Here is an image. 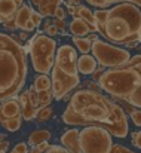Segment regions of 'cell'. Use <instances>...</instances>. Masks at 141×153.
<instances>
[{
  "instance_id": "6da1fadb",
  "label": "cell",
  "mask_w": 141,
  "mask_h": 153,
  "mask_svg": "<svg viewBox=\"0 0 141 153\" xmlns=\"http://www.w3.org/2000/svg\"><path fill=\"white\" fill-rule=\"evenodd\" d=\"M62 122L71 126H99L117 138H125L129 132L125 110L101 92L88 88L79 89L70 97Z\"/></svg>"
},
{
  "instance_id": "7a4b0ae2",
  "label": "cell",
  "mask_w": 141,
  "mask_h": 153,
  "mask_svg": "<svg viewBox=\"0 0 141 153\" xmlns=\"http://www.w3.org/2000/svg\"><path fill=\"white\" fill-rule=\"evenodd\" d=\"M27 79V51L10 34L0 33V102L16 97Z\"/></svg>"
},
{
  "instance_id": "3957f363",
  "label": "cell",
  "mask_w": 141,
  "mask_h": 153,
  "mask_svg": "<svg viewBox=\"0 0 141 153\" xmlns=\"http://www.w3.org/2000/svg\"><path fill=\"white\" fill-rule=\"evenodd\" d=\"M96 82L111 97L141 108V55L129 58L120 67L104 70Z\"/></svg>"
},
{
  "instance_id": "277c9868",
  "label": "cell",
  "mask_w": 141,
  "mask_h": 153,
  "mask_svg": "<svg viewBox=\"0 0 141 153\" xmlns=\"http://www.w3.org/2000/svg\"><path fill=\"white\" fill-rule=\"evenodd\" d=\"M96 33L113 45L128 46L131 42H141V9L128 1L107 7V16L96 25Z\"/></svg>"
},
{
  "instance_id": "5b68a950",
  "label": "cell",
  "mask_w": 141,
  "mask_h": 153,
  "mask_svg": "<svg viewBox=\"0 0 141 153\" xmlns=\"http://www.w3.org/2000/svg\"><path fill=\"white\" fill-rule=\"evenodd\" d=\"M77 52L70 45L56 48L53 65L50 70V91L55 100L68 97V94L79 85L77 74Z\"/></svg>"
},
{
  "instance_id": "8992f818",
  "label": "cell",
  "mask_w": 141,
  "mask_h": 153,
  "mask_svg": "<svg viewBox=\"0 0 141 153\" xmlns=\"http://www.w3.org/2000/svg\"><path fill=\"white\" fill-rule=\"evenodd\" d=\"M56 52V42L47 34H36L30 42V58L33 68L40 73L47 74L52 70Z\"/></svg>"
},
{
  "instance_id": "52a82bcc",
  "label": "cell",
  "mask_w": 141,
  "mask_h": 153,
  "mask_svg": "<svg viewBox=\"0 0 141 153\" xmlns=\"http://www.w3.org/2000/svg\"><path fill=\"white\" fill-rule=\"evenodd\" d=\"M91 52H92V56L96 59V62L105 68L120 67L131 58L129 51L119 48L113 43L99 40L98 37L91 42Z\"/></svg>"
},
{
  "instance_id": "ba28073f",
  "label": "cell",
  "mask_w": 141,
  "mask_h": 153,
  "mask_svg": "<svg viewBox=\"0 0 141 153\" xmlns=\"http://www.w3.org/2000/svg\"><path fill=\"white\" fill-rule=\"evenodd\" d=\"M79 143L82 153H110L113 137L99 126H85L79 129Z\"/></svg>"
},
{
  "instance_id": "9c48e42d",
  "label": "cell",
  "mask_w": 141,
  "mask_h": 153,
  "mask_svg": "<svg viewBox=\"0 0 141 153\" xmlns=\"http://www.w3.org/2000/svg\"><path fill=\"white\" fill-rule=\"evenodd\" d=\"M15 119H22V116H21L19 100L16 97H12L0 102V123L4 125L6 122Z\"/></svg>"
},
{
  "instance_id": "30bf717a",
  "label": "cell",
  "mask_w": 141,
  "mask_h": 153,
  "mask_svg": "<svg viewBox=\"0 0 141 153\" xmlns=\"http://www.w3.org/2000/svg\"><path fill=\"white\" fill-rule=\"evenodd\" d=\"M24 0H0V22H7L13 19L16 10L21 7Z\"/></svg>"
},
{
  "instance_id": "8fae6325",
  "label": "cell",
  "mask_w": 141,
  "mask_h": 153,
  "mask_svg": "<svg viewBox=\"0 0 141 153\" xmlns=\"http://www.w3.org/2000/svg\"><path fill=\"white\" fill-rule=\"evenodd\" d=\"M61 144L68 153H82L80 143H79V129L73 128V129L65 131L61 135Z\"/></svg>"
},
{
  "instance_id": "7c38bea8",
  "label": "cell",
  "mask_w": 141,
  "mask_h": 153,
  "mask_svg": "<svg viewBox=\"0 0 141 153\" xmlns=\"http://www.w3.org/2000/svg\"><path fill=\"white\" fill-rule=\"evenodd\" d=\"M68 30L76 37H86L88 34L96 33V28L95 27H91L88 22H85L80 18H73L71 22L68 24Z\"/></svg>"
},
{
  "instance_id": "4fadbf2b",
  "label": "cell",
  "mask_w": 141,
  "mask_h": 153,
  "mask_svg": "<svg viewBox=\"0 0 141 153\" xmlns=\"http://www.w3.org/2000/svg\"><path fill=\"white\" fill-rule=\"evenodd\" d=\"M18 100H19V105H21V116H22V119H25V120H33V119H36L37 108L31 104L30 97H28V92H27V91L22 92Z\"/></svg>"
},
{
  "instance_id": "5bb4252c",
  "label": "cell",
  "mask_w": 141,
  "mask_h": 153,
  "mask_svg": "<svg viewBox=\"0 0 141 153\" xmlns=\"http://www.w3.org/2000/svg\"><path fill=\"white\" fill-rule=\"evenodd\" d=\"M96 59L89 53H82L80 56H77V71L88 76L92 74L96 70Z\"/></svg>"
},
{
  "instance_id": "9a60e30c",
  "label": "cell",
  "mask_w": 141,
  "mask_h": 153,
  "mask_svg": "<svg viewBox=\"0 0 141 153\" xmlns=\"http://www.w3.org/2000/svg\"><path fill=\"white\" fill-rule=\"evenodd\" d=\"M31 3L37 7V12L45 16H53L56 7L61 4V0H31Z\"/></svg>"
},
{
  "instance_id": "2e32d148",
  "label": "cell",
  "mask_w": 141,
  "mask_h": 153,
  "mask_svg": "<svg viewBox=\"0 0 141 153\" xmlns=\"http://www.w3.org/2000/svg\"><path fill=\"white\" fill-rule=\"evenodd\" d=\"M68 12L73 15V18H80L85 22H88L91 27H95V19H94V12L86 7L85 4H77V6H68ZM96 28V27H95Z\"/></svg>"
},
{
  "instance_id": "e0dca14e",
  "label": "cell",
  "mask_w": 141,
  "mask_h": 153,
  "mask_svg": "<svg viewBox=\"0 0 141 153\" xmlns=\"http://www.w3.org/2000/svg\"><path fill=\"white\" fill-rule=\"evenodd\" d=\"M31 12H33V9H31L28 4H24V3L21 4V7L16 10V13H15V16H13V22H15L16 28H21V30L25 28L27 22L30 21Z\"/></svg>"
},
{
  "instance_id": "ac0fdd59",
  "label": "cell",
  "mask_w": 141,
  "mask_h": 153,
  "mask_svg": "<svg viewBox=\"0 0 141 153\" xmlns=\"http://www.w3.org/2000/svg\"><path fill=\"white\" fill-rule=\"evenodd\" d=\"M49 140H50V132H49L47 129H36L34 132L30 134L27 143H28V146H31V147H37L39 144L47 143Z\"/></svg>"
},
{
  "instance_id": "d6986e66",
  "label": "cell",
  "mask_w": 141,
  "mask_h": 153,
  "mask_svg": "<svg viewBox=\"0 0 141 153\" xmlns=\"http://www.w3.org/2000/svg\"><path fill=\"white\" fill-rule=\"evenodd\" d=\"M33 88L36 89V92L50 89V79H49V76H47V74H40V76H37V77L34 79Z\"/></svg>"
},
{
  "instance_id": "ffe728a7",
  "label": "cell",
  "mask_w": 141,
  "mask_h": 153,
  "mask_svg": "<svg viewBox=\"0 0 141 153\" xmlns=\"http://www.w3.org/2000/svg\"><path fill=\"white\" fill-rule=\"evenodd\" d=\"M73 43L77 46V49L82 53H89L91 52V40L88 37H76V36H73Z\"/></svg>"
},
{
  "instance_id": "44dd1931",
  "label": "cell",
  "mask_w": 141,
  "mask_h": 153,
  "mask_svg": "<svg viewBox=\"0 0 141 153\" xmlns=\"http://www.w3.org/2000/svg\"><path fill=\"white\" fill-rule=\"evenodd\" d=\"M37 98H39V108L50 105V102H52V100H53V97H52V91H50V89H46V91H40V92H37Z\"/></svg>"
},
{
  "instance_id": "7402d4cb",
  "label": "cell",
  "mask_w": 141,
  "mask_h": 153,
  "mask_svg": "<svg viewBox=\"0 0 141 153\" xmlns=\"http://www.w3.org/2000/svg\"><path fill=\"white\" fill-rule=\"evenodd\" d=\"M50 117H52V107H50V105L42 107V108L37 110V114H36L37 122H47Z\"/></svg>"
},
{
  "instance_id": "603a6c76",
  "label": "cell",
  "mask_w": 141,
  "mask_h": 153,
  "mask_svg": "<svg viewBox=\"0 0 141 153\" xmlns=\"http://www.w3.org/2000/svg\"><path fill=\"white\" fill-rule=\"evenodd\" d=\"M21 123H22V119H15V120H9L6 122L4 125H1L4 129H7L9 132H15L21 128Z\"/></svg>"
},
{
  "instance_id": "cb8c5ba5",
  "label": "cell",
  "mask_w": 141,
  "mask_h": 153,
  "mask_svg": "<svg viewBox=\"0 0 141 153\" xmlns=\"http://www.w3.org/2000/svg\"><path fill=\"white\" fill-rule=\"evenodd\" d=\"M129 117L132 119V123H134L135 126L141 128V110H134V111H131V113H129Z\"/></svg>"
},
{
  "instance_id": "d4e9b609",
  "label": "cell",
  "mask_w": 141,
  "mask_h": 153,
  "mask_svg": "<svg viewBox=\"0 0 141 153\" xmlns=\"http://www.w3.org/2000/svg\"><path fill=\"white\" fill-rule=\"evenodd\" d=\"M27 92H28V97H30V101H31V104H33V105L39 110V98H37V92H36V89L31 86V88H30Z\"/></svg>"
},
{
  "instance_id": "484cf974",
  "label": "cell",
  "mask_w": 141,
  "mask_h": 153,
  "mask_svg": "<svg viewBox=\"0 0 141 153\" xmlns=\"http://www.w3.org/2000/svg\"><path fill=\"white\" fill-rule=\"evenodd\" d=\"M42 19H43V18H42V15H40V13H39L37 10H33V12H31L30 21L33 22V25H34L36 28H37V27L40 25V24H42Z\"/></svg>"
},
{
  "instance_id": "4316f807",
  "label": "cell",
  "mask_w": 141,
  "mask_h": 153,
  "mask_svg": "<svg viewBox=\"0 0 141 153\" xmlns=\"http://www.w3.org/2000/svg\"><path fill=\"white\" fill-rule=\"evenodd\" d=\"M45 33L49 34V37H50V36H56L59 31H58V28L53 25V22H46V24H45Z\"/></svg>"
},
{
  "instance_id": "83f0119b",
  "label": "cell",
  "mask_w": 141,
  "mask_h": 153,
  "mask_svg": "<svg viewBox=\"0 0 141 153\" xmlns=\"http://www.w3.org/2000/svg\"><path fill=\"white\" fill-rule=\"evenodd\" d=\"M131 141L135 147L141 149V131H135V132L131 134Z\"/></svg>"
},
{
  "instance_id": "f1b7e54d",
  "label": "cell",
  "mask_w": 141,
  "mask_h": 153,
  "mask_svg": "<svg viewBox=\"0 0 141 153\" xmlns=\"http://www.w3.org/2000/svg\"><path fill=\"white\" fill-rule=\"evenodd\" d=\"M53 16H55V19H61V21H64V19H65V9L59 4V6L56 7V10H55Z\"/></svg>"
},
{
  "instance_id": "f546056e",
  "label": "cell",
  "mask_w": 141,
  "mask_h": 153,
  "mask_svg": "<svg viewBox=\"0 0 141 153\" xmlns=\"http://www.w3.org/2000/svg\"><path fill=\"white\" fill-rule=\"evenodd\" d=\"M13 153H28V144L25 143H18L15 147H13Z\"/></svg>"
},
{
  "instance_id": "4dcf8cb0",
  "label": "cell",
  "mask_w": 141,
  "mask_h": 153,
  "mask_svg": "<svg viewBox=\"0 0 141 153\" xmlns=\"http://www.w3.org/2000/svg\"><path fill=\"white\" fill-rule=\"evenodd\" d=\"M110 153H134V152L129 150V149H126V147H123V146H120V144H113Z\"/></svg>"
},
{
  "instance_id": "1f68e13d",
  "label": "cell",
  "mask_w": 141,
  "mask_h": 153,
  "mask_svg": "<svg viewBox=\"0 0 141 153\" xmlns=\"http://www.w3.org/2000/svg\"><path fill=\"white\" fill-rule=\"evenodd\" d=\"M45 153H68L62 146H49Z\"/></svg>"
},
{
  "instance_id": "d6a6232c",
  "label": "cell",
  "mask_w": 141,
  "mask_h": 153,
  "mask_svg": "<svg viewBox=\"0 0 141 153\" xmlns=\"http://www.w3.org/2000/svg\"><path fill=\"white\" fill-rule=\"evenodd\" d=\"M52 22H53V25L58 28V31H61L62 34H65V22H64V21H61V19H53Z\"/></svg>"
},
{
  "instance_id": "836d02e7",
  "label": "cell",
  "mask_w": 141,
  "mask_h": 153,
  "mask_svg": "<svg viewBox=\"0 0 141 153\" xmlns=\"http://www.w3.org/2000/svg\"><path fill=\"white\" fill-rule=\"evenodd\" d=\"M3 25H4L7 30H15V28H16V25H15L13 19H10V21H7V22H3Z\"/></svg>"
},
{
  "instance_id": "e575fe53",
  "label": "cell",
  "mask_w": 141,
  "mask_h": 153,
  "mask_svg": "<svg viewBox=\"0 0 141 153\" xmlns=\"http://www.w3.org/2000/svg\"><path fill=\"white\" fill-rule=\"evenodd\" d=\"M47 147H49V141H47V143H42V144H39L36 149H37V150H39L40 153H45Z\"/></svg>"
},
{
  "instance_id": "d590c367",
  "label": "cell",
  "mask_w": 141,
  "mask_h": 153,
  "mask_svg": "<svg viewBox=\"0 0 141 153\" xmlns=\"http://www.w3.org/2000/svg\"><path fill=\"white\" fill-rule=\"evenodd\" d=\"M77 4H80V0H68L67 1V6H77Z\"/></svg>"
},
{
  "instance_id": "8d00e7d4",
  "label": "cell",
  "mask_w": 141,
  "mask_h": 153,
  "mask_svg": "<svg viewBox=\"0 0 141 153\" xmlns=\"http://www.w3.org/2000/svg\"><path fill=\"white\" fill-rule=\"evenodd\" d=\"M122 1H128V3H132V4L138 6V7L141 9V0H122Z\"/></svg>"
},
{
  "instance_id": "74e56055",
  "label": "cell",
  "mask_w": 141,
  "mask_h": 153,
  "mask_svg": "<svg viewBox=\"0 0 141 153\" xmlns=\"http://www.w3.org/2000/svg\"><path fill=\"white\" fill-rule=\"evenodd\" d=\"M28 153H40V152H39V150H37L36 147H33L31 150H28Z\"/></svg>"
},
{
  "instance_id": "f35d334b",
  "label": "cell",
  "mask_w": 141,
  "mask_h": 153,
  "mask_svg": "<svg viewBox=\"0 0 141 153\" xmlns=\"http://www.w3.org/2000/svg\"><path fill=\"white\" fill-rule=\"evenodd\" d=\"M0 153H6V152H4V150H1V149H0Z\"/></svg>"
},
{
  "instance_id": "ab89813d",
  "label": "cell",
  "mask_w": 141,
  "mask_h": 153,
  "mask_svg": "<svg viewBox=\"0 0 141 153\" xmlns=\"http://www.w3.org/2000/svg\"><path fill=\"white\" fill-rule=\"evenodd\" d=\"M10 153H13V152H10Z\"/></svg>"
}]
</instances>
